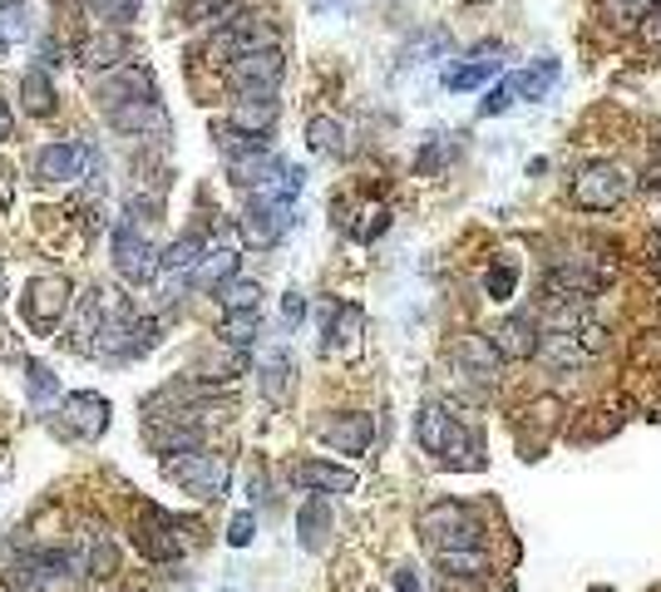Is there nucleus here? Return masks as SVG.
<instances>
[{"label":"nucleus","instance_id":"nucleus-1","mask_svg":"<svg viewBox=\"0 0 661 592\" xmlns=\"http://www.w3.org/2000/svg\"><path fill=\"white\" fill-rule=\"evenodd\" d=\"M420 533L434 553H440V548H484V518L469 509V504L444 499L420 514Z\"/></svg>","mask_w":661,"mask_h":592},{"label":"nucleus","instance_id":"nucleus-2","mask_svg":"<svg viewBox=\"0 0 661 592\" xmlns=\"http://www.w3.org/2000/svg\"><path fill=\"white\" fill-rule=\"evenodd\" d=\"M168 479L183 484L193 499H222L232 484V459L228 454H208V450H188V454H174L164 459Z\"/></svg>","mask_w":661,"mask_h":592},{"label":"nucleus","instance_id":"nucleus-3","mask_svg":"<svg viewBox=\"0 0 661 592\" xmlns=\"http://www.w3.org/2000/svg\"><path fill=\"white\" fill-rule=\"evenodd\" d=\"M282 74H286V60L276 45H252L238 60H228V80L238 89V99H276Z\"/></svg>","mask_w":661,"mask_h":592},{"label":"nucleus","instance_id":"nucleus-4","mask_svg":"<svg viewBox=\"0 0 661 592\" xmlns=\"http://www.w3.org/2000/svg\"><path fill=\"white\" fill-rule=\"evenodd\" d=\"M94 99L104 104V114L124 109V104H148L158 99V80L148 65H114L94 80Z\"/></svg>","mask_w":661,"mask_h":592},{"label":"nucleus","instance_id":"nucleus-5","mask_svg":"<svg viewBox=\"0 0 661 592\" xmlns=\"http://www.w3.org/2000/svg\"><path fill=\"white\" fill-rule=\"evenodd\" d=\"M84 558L74 553V548H40V553H30L25 563H20V588L25 592H55L65 588L70 578H80Z\"/></svg>","mask_w":661,"mask_h":592},{"label":"nucleus","instance_id":"nucleus-6","mask_svg":"<svg viewBox=\"0 0 661 592\" xmlns=\"http://www.w3.org/2000/svg\"><path fill=\"white\" fill-rule=\"evenodd\" d=\"M627 173L617 163H588L578 178H573V203L588 208V213H607L627 198Z\"/></svg>","mask_w":661,"mask_h":592},{"label":"nucleus","instance_id":"nucleus-7","mask_svg":"<svg viewBox=\"0 0 661 592\" xmlns=\"http://www.w3.org/2000/svg\"><path fill=\"white\" fill-rule=\"evenodd\" d=\"M114 272H119L124 282H138V287L158 277V252H154V242L144 237V228H134V222L114 228Z\"/></svg>","mask_w":661,"mask_h":592},{"label":"nucleus","instance_id":"nucleus-8","mask_svg":"<svg viewBox=\"0 0 661 592\" xmlns=\"http://www.w3.org/2000/svg\"><path fill=\"white\" fill-rule=\"evenodd\" d=\"M70 277H60V272H50V277H35L25 292V321L35 336H50L60 326V316H65L70 306Z\"/></svg>","mask_w":661,"mask_h":592},{"label":"nucleus","instance_id":"nucleus-9","mask_svg":"<svg viewBox=\"0 0 661 592\" xmlns=\"http://www.w3.org/2000/svg\"><path fill=\"white\" fill-rule=\"evenodd\" d=\"M84 168H90V148L84 144H45L35 154V183H74V178H84Z\"/></svg>","mask_w":661,"mask_h":592},{"label":"nucleus","instance_id":"nucleus-10","mask_svg":"<svg viewBox=\"0 0 661 592\" xmlns=\"http://www.w3.org/2000/svg\"><path fill=\"white\" fill-rule=\"evenodd\" d=\"M286 232H292V208H286V203H266V198H248L242 237H248L252 247H276Z\"/></svg>","mask_w":661,"mask_h":592},{"label":"nucleus","instance_id":"nucleus-11","mask_svg":"<svg viewBox=\"0 0 661 592\" xmlns=\"http://www.w3.org/2000/svg\"><path fill=\"white\" fill-rule=\"evenodd\" d=\"M138 548H144L148 558H158V563H178L183 558V538H178V524L168 514L148 509L138 518Z\"/></svg>","mask_w":661,"mask_h":592},{"label":"nucleus","instance_id":"nucleus-12","mask_svg":"<svg viewBox=\"0 0 661 592\" xmlns=\"http://www.w3.org/2000/svg\"><path fill=\"white\" fill-rule=\"evenodd\" d=\"M65 415H70V435L80 440H99L109 430V400L94 395V390H80V395H65Z\"/></svg>","mask_w":661,"mask_h":592},{"label":"nucleus","instance_id":"nucleus-13","mask_svg":"<svg viewBox=\"0 0 661 592\" xmlns=\"http://www.w3.org/2000/svg\"><path fill=\"white\" fill-rule=\"evenodd\" d=\"M322 440L340 454H366L370 440H376V420L370 415H340V420H330V425H322Z\"/></svg>","mask_w":661,"mask_h":592},{"label":"nucleus","instance_id":"nucleus-14","mask_svg":"<svg viewBox=\"0 0 661 592\" xmlns=\"http://www.w3.org/2000/svg\"><path fill=\"white\" fill-rule=\"evenodd\" d=\"M292 479L302 484V489H316V494H350L356 489V469H340V464H326V459L296 464Z\"/></svg>","mask_w":661,"mask_h":592},{"label":"nucleus","instance_id":"nucleus-15","mask_svg":"<svg viewBox=\"0 0 661 592\" xmlns=\"http://www.w3.org/2000/svg\"><path fill=\"white\" fill-rule=\"evenodd\" d=\"M238 247H218V252H202V257L188 267V287L198 292H218L228 277H238Z\"/></svg>","mask_w":661,"mask_h":592},{"label":"nucleus","instance_id":"nucleus-16","mask_svg":"<svg viewBox=\"0 0 661 592\" xmlns=\"http://www.w3.org/2000/svg\"><path fill=\"white\" fill-rule=\"evenodd\" d=\"M494 346H499V356H533L538 351V321L528 311H514L494 331Z\"/></svg>","mask_w":661,"mask_h":592},{"label":"nucleus","instance_id":"nucleus-17","mask_svg":"<svg viewBox=\"0 0 661 592\" xmlns=\"http://www.w3.org/2000/svg\"><path fill=\"white\" fill-rule=\"evenodd\" d=\"M109 124L124 134H164L168 119H164V104L148 99V104H124V109H109Z\"/></svg>","mask_w":661,"mask_h":592},{"label":"nucleus","instance_id":"nucleus-18","mask_svg":"<svg viewBox=\"0 0 661 592\" xmlns=\"http://www.w3.org/2000/svg\"><path fill=\"white\" fill-rule=\"evenodd\" d=\"M454 361H460L474 380H494V376H499V361H504V356H499V346L489 341V336H469V341H460Z\"/></svg>","mask_w":661,"mask_h":592},{"label":"nucleus","instance_id":"nucleus-19","mask_svg":"<svg viewBox=\"0 0 661 592\" xmlns=\"http://www.w3.org/2000/svg\"><path fill=\"white\" fill-rule=\"evenodd\" d=\"M20 99H25V109L35 114V119H50V114L60 109L55 80H50L45 70H25V74H20Z\"/></svg>","mask_w":661,"mask_h":592},{"label":"nucleus","instance_id":"nucleus-20","mask_svg":"<svg viewBox=\"0 0 661 592\" xmlns=\"http://www.w3.org/2000/svg\"><path fill=\"white\" fill-rule=\"evenodd\" d=\"M183 425H164L154 435V450L164 454V459H174V454H188V450H202V425H198V415L188 410V415H178Z\"/></svg>","mask_w":661,"mask_h":592},{"label":"nucleus","instance_id":"nucleus-21","mask_svg":"<svg viewBox=\"0 0 661 592\" xmlns=\"http://www.w3.org/2000/svg\"><path fill=\"white\" fill-rule=\"evenodd\" d=\"M296 533H302V548H306V553H322V548H326V533H330V504H326V499H306L302 514H296Z\"/></svg>","mask_w":661,"mask_h":592},{"label":"nucleus","instance_id":"nucleus-22","mask_svg":"<svg viewBox=\"0 0 661 592\" xmlns=\"http://www.w3.org/2000/svg\"><path fill=\"white\" fill-rule=\"evenodd\" d=\"M558 60H538V65L533 70H524V74H514V80H508V89L514 94H524V99H543V94L553 89V84H558Z\"/></svg>","mask_w":661,"mask_h":592},{"label":"nucleus","instance_id":"nucleus-23","mask_svg":"<svg viewBox=\"0 0 661 592\" xmlns=\"http://www.w3.org/2000/svg\"><path fill=\"white\" fill-rule=\"evenodd\" d=\"M202 252H208V237L193 228V232H183V237H178L174 247L164 252V257H158V272H188L202 257Z\"/></svg>","mask_w":661,"mask_h":592},{"label":"nucleus","instance_id":"nucleus-24","mask_svg":"<svg viewBox=\"0 0 661 592\" xmlns=\"http://www.w3.org/2000/svg\"><path fill=\"white\" fill-rule=\"evenodd\" d=\"M25 385H30V400L40 405V415H50V410L60 405V380H55V370H50V366L30 361L25 366Z\"/></svg>","mask_w":661,"mask_h":592},{"label":"nucleus","instance_id":"nucleus-25","mask_svg":"<svg viewBox=\"0 0 661 592\" xmlns=\"http://www.w3.org/2000/svg\"><path fill=\"white\" fill-rule=\"evenodd\" d=\"M440 568H444V578H479V573H489V558H484V548H440Z\"/></svg>","mask_w":661,"mask_h":592},{"label":"nucleus","instance_id":"nucleus-26","mask_svg":"<svg viewBox=\"0 0 661 592\" xmlns=\"http://www.w3.org/2000/svg\"><path fill=\"white\" fill-rule=\"evenodd\" d=\"M360 326H366V311H360V306H336V321H330L326 316V351L330 346H350L360 336Z\"/></svg>","mask_w":661,"mask_h":592},{"label":"nucleus","instance_id":"nucleus-27","mask_svg":"<svg viewBox=\"0 0 661 592\" xmlns=\"http://www.w3.org/2000/svg\"><path fill=\"white\" fill-rule=\"evenodd\" d=\"M222 346H232V351H252V341H258V311H228V321H222Z\"/></svg>","mask_w":661,"mask_h":592},{"label":"nucleus","instance_id":"nucleus-28","mask_svg":"<svg viewBox=\"0 0 661 592\" xmlns=\"http://www.w3.org/2000/svg\"><path fill=\"white\" fill-rule=\"evenodd\" d=\"M84 10H90V20H99V25H134L138 20V0H84Z\"/></svg>","mask_w":661,"mask_h":592},{"label":"nucleus","instance_id":"nucleus-29","mask_svg":"<svg viewBox=\"0 0 661 592\" xmlns=\"http://www.w3.org/2000/svg\"><path fill=\"white\" fill-rule=\"evenodd\" d=\"M218 302L228 306V311H258V306H262V287H258V282L228 277V282L218 287Z\"/></svg>","mask_w":661,"mask_h":592},{"label":"nucleus","instance_id":"nucleus-30","mask_svg":"<svg viewBox=\"0 0 661 592\" xmlns=\"http://www.w3.org/2000/svg\"><path fill=\"white\" fill-rule=\"evenodd\" d=\"M306 144H312V154H346V129L322 114V119L306 124Z\"/></svg>","mask_w":661,"mask_h":592},{"label":"nucleus","instance_id":"nucleus-31","mask_svg":"<svg viewBox=\"0 0 661 592\" xmlns=\"http://www.w3.org/2000/svg\"><path fill=\"white\" fill-rule=\"evenodd\" d=\"M286 385H292V356H286V351L266 356V366H262V395L266 400H286Z\"/></svg>","mask_w":661,"mask_h":592},{"label":"nucleus","instance_id":"nucleus-32","mask_svg":"<svg viewBox=\"0 0 661 592\" xmlns=\"http://www.w3.org/2000/svg\"><path fill=\"white\" fill-rule=\"evenodd\" d=\"M661 0H602V10L617 20V25H647L657 15Z\"/></svg>","mask_w":661,"mask_h":592},{"label":"nucleus","instance_id":"nucleus-33","mask_svg":"<svg viewBox=\"0 0 661 592\" xmlns=\"http://www.w3.org/2000/svg\"><path fill=\"white\" fill-rule=\"evenodd\" d=\"M499 50H489V55H479L474 65H464V70H454V74H444V84H450V89H474V84H484L489 74L499 70Z\"/></svg>","mask_w":661,"mask_h":592},{"label":"nucleus","instance_id":"nucleus-34","mask_svg":"<svg viewBox=\"0 0 661 592\" xmlns=\"http://www.w3.org/2000/svg\"><path fill=\"white\" fill-rule=\"evenodd\" d=\"M518 287V272L514 267H489L484 272V292H489V302H508Z\"/></svg>","mask_w":661,"mask_h":592},{"label":"nucleus","instance_id":"nucleus-35","mask_svg":"<svg viewBox=\"0 0 661 592\" xmlns=\"http://www.w3.org/2000/svg\"><path fill=\"white\" fill-rule=\"evenodd\" d=\"M90 568L94 578H114V568H119V548L109 543V538H94V553H90Z\"/></svg>","mask_w":661,"mask_h":592},{"label":"nucleus","instance_id":"nucleus-36","mask_svg":"<svg viewBox=\"0 0 661 592\" xmlns=\"http://www.w3.org/2000/svg\"><path fill=\"white\" fill-rule=\"evenodd\" d=\"M228 10H232V0H193L188 20H193V25H212V20H228Z\"/></svg>","mask_w":661,"mask_h":592},{"label":"nucleus","instance_id":"nucleus-37","mask_svg":"<svg viewBox=\"0 0 661 592\" xmlns=\"http://www.w3.org/2000/svg\"><path fill=\"white\" fill-rule=\"evenodd\" d=\"M252 538H258V518H252L248 509L232 514V524H228V543H232V548H248Z\"/></svg>","mask_w":661,"mask_h":592},{"label":"nucleus","instance_id":"nucleus-38","mask_svg":"<svg viewBox=\"0 0 661 592\" xmlns=\"http://www.w3.org/2000/svg\"><path fill=\"white\" fill-rule=\"evenodd\" d=\"M114 55H119V40H90V45L80 50L84 65H114Z\"/></svg>","mask_w":661,"mask_h":592},{"label":"nucleus","instance_id":"nucleus-39","mask_svg":"<svg viewBox=\"0 0 661 592\" xmlns=\"http://www.w3.org/2000/svg\"><path fill=\"white\" fill-rule=\"evenodd\" d=\"M0 20H6V35L25 30V0H0Z\"/></svg>","mask_w":661,"mask_h":592},{"label":"nucleus","instance_id":"nucleus-40","mask_svg":"<svg viewBox=\"0 0 661 592\" xmlns=\"http://www.w3.org/2000/svg\"><path fill=\"white\" fill-rule=\"evenodd\" d=\"M508 104H514V89H508V84H499V89L489 94L484 104H479V114H484V119H489V114H504Z\"/></svg>","mask_w":661,"mask_h":592},{"label":"nucleus","instance_id":"nucleus-41","mask_svg":"<svg viewBox=\"0 0 661 592\" xmlns=\"http://www.w3.org/2000/svg\"><path fill=\"white\" fill-rule=\"evenodd\" d=\"M282 316H286V326H296L306 316V296L302 292H286L282 296Z\"/></svg>","mask_w":661,"mask_h":592},{"label":"nucleus","instance_id":"nucleus-42","mask_svg":"<svg viewBox=\"0 0 661 592\" xmlns=\"http://www.w3.org/2000/svg\"><path fill=\"white\" fill-rule=\"evenodd\" d=\"M396 592H420V578H415V568H400V573H396Z\"/></svg>","mask_w":661,"mask_h":592},{"label":"nucleus","instance_id":"nucleus-43","mask_svg":"<svg viewBox=\"0 0 661 592\" xmlns=\"http://www.w3.org/2000/svg\"><path fill=\"white\" fill-rule=\"evenodd\" d=\"M10 129H15V114H10V104L0 99V144L10 139Z\"/></svg>","mask_w":661,"mask_h":592},{"label":"nucleus","instance_id":"nucleus-44","mask_svg":"<svg viewBox=\"0 0 661 592\" xmlns=\"http://www.w3.org/2000/svg\"><path fill=\"white\" fill-rule=\"evenodd\" d=\"M647 188H652V193H661V163L652 168V173H647Z\"/></svg>","mask_w":661,"mask_h":592},{"label":"nucleus","instance_id":"nucleus-45","mask_svg":"<svg viewBox=\"0 0 661 592\" xmlns=\"http://www.w3.org/2000/svg\"><path fill=\"white\" fill-rule=\"evenodd\" d=\"M6 50H10V35H6V30H0V60H6Z\"/></svg>","mask_w":661,"mask_h":592}]
</instances>
